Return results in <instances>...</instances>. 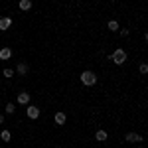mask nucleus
Wrapping results in <instances>:
<instances>
[{"instance_id": "f257e3e1", "label": "nucleus", "mask_w": 148, "mask_h": 148, "mask_svg": "<svg viewBox=\"0 0 148 148\" xmlns=\"http://www.w3.org/2000/svg\"><path fill=\"white\" fill-rule=\"evenodd\" d=\"M111 59H113V63H116V65H123L126 61V51L119 47V49H114L113 53H111Z\"/></svg>"}, {"instance_id": "f03ea898", "label": "nucleus", "mask_w": 148, "mask_h": 148, "mask_svg": "<svg viewBox=\"0 0 148 148\" xmlns=\"http://www.w3.org/2000/svg\"><path fill=\"white\" fill-rule=\"evenodd\" d=\"M81 83L87 85V87H91V85L97 83V75H95L93 71H83V73H81Z\"/></svg>"}, {"instance_id": "7ed1b4c3", "label": "nucleus", "mask_w": 148, "mask_h": 148, "mask_svg": "<svg viewBox=\"0 0 148 148\" xmlns=\"http://www.w3.org/2000/svg\"><path fill=\"white\" fill-rule=\"evenodd\" d=\"M26 114H28V119H32V121H36V119L40 116V107H34V105H28V107H26Z\"/></svg>"}, {"instance_id": "20e7f679", "label": "nucleus", "mask_w": 148, "mask_h": 148, "mask_svg": "<svg viewBox=\"0 0 148 148\" xmlns=\"http://www.w3.org/2000/svg\"><path fill=\"white\" fill-rule=\"evenodd\" d=\"M125 140H126V142H130V144H138V142H142V136H140L138 132H126Z\"/></svg>"}, {"instance_id": "39448f33", "label": "nucleus", "mask_w": 148, "mask_h": 148, "mask_svg": "<svg viewBox=\"0 0 148 148\" xmlns=\"http://www.w3.org/2000/svg\"><path fill=\"white\" fill-rule=\"evenodd\" d=\"M10 28H12V18L10 16L0 18V32H6V30H10Z\"/></svg>"}, {"instance_id": "423d86ee", "label": "nucleus", "mask_w": 148, "mask_h": 148, "mask_svg": "<svg viewBox=\"0 0 148 148\" xmlns=\"http://www.w3.org/2000/svg\"><path fill=\"white\" fill-rule=\"evenodd\" d=\"M18 105H30V93H26V91H20L18 93Z\"/></svg>"}, {"instance_id": "0eeeda50", "label": "nucleus", "mask_w": 148, "mask_h": 148, "mask_svg": "<svg viewBox=\"0 0 148 148\" xmlns=\"http://www.w3.org/2000/svg\"><path fill=\"white\" fill-rule=\"evenodd\" d=\"M53 121H56L57 126H63V125H65V121H67V116H65V113H61V111H59V113H56Z\"/></svg>"}, {"instance_id": "6e6552de", "label": "nucleus", "mask_w": 148, "mask_h": 148, "mask_svg": "<svg viewBox=\"0 0 148 148\" xmlns=\"http://www.w3.org/2000/svg\"><path fill=\"white\" fill-rule=\"evenodd\" d=\"M18 8L22 12H28L32 8V0H20V2H18Z\"/></svg>"}, {"instance_id": "1a4fd4ad", "label": "nucleus", "mask_w": 148, "mask_h": 148, "mask_svg": "<svg viewBox=\"0 0 148 148\" xmlns=\"http://www.w3.org/2000/svg\"><path fill=\"white\" fill-rule=\"evenodd\" d=\"M107 138H109V134H107V130H97V134H95V140H97V142H105V140H107Z\"/></svg>"}, {"instance_id": "9d476101", "label": "nucleus", "mask_w": 148, "mask_h": 148, "mask_svg": "<svg viewBox=\"0 0 148 148\" xmlns=\"http://www.w3.org/2000/svg\"><path fill=\"white\" fill-rule=\"evenodd\" d=\"M10 57H12V49L10 47H2V49H0V59L6 61V59H10Z\"/></svg>"}, {"instance_id": "9b49d317", "label": "nucleus", "mask_w": 148, "mask_h": 148, "mask_svg": "<svg viewBox=\"0 0 148 148\" xmlns=\"http://www.w3.org/2000/svg\"><path fill=\"white\" fill-rule=\"evenodd\" d=\"M28 69H30V67H28V63H24V61H22V63H18V65H16V73L26 75V73H28Z\"/></svg>"}, {"instance_id": "f8f14e48", "label": "nucleus", "mask_w": 148, "mask_h": 148, "mask_svg": "<svg viewBox=\"0 0 148 148\" xmlns=\"http://www.w3.org/2000/svg\"><path fill=\"white\" fill-rule=\"evenodd\" d=\"M107 28H109L111 32H119V30H121V26H119V22H116V20H111V22L107 24Z\"/></svg>"}, {"instance_id": "ddd939ff", "label": "nucleus", "mask_w": 148, "mask_h": 148, "mask_svg": "<svg viewBox=\"0 0 148 148\" xmlns=\"http://www.w3.org/2000/svg\"><path fill=\"white\" fill-rule=\"evenodd\" d=\"M0 138H2V142H10V130H2L0 132Z\"/></svg>"}, {"instance_id": "4468645a", "label": "nucleus", "mask_w": 148, "mask_h": 148, "mask_svg": "<svg viewBox=\"0 0 148 148\" xmlns=\"http://www.w3.org/2000/svg\"><path fill=\"white\" fill-rule=\"evenodd\" d=\"M4 111H6V113H8V114H12V113H14V111H16V105H14V103H8V105L4 107Z\"/></svg>"}, {"instance_id": "2eb2a0df", "label": "nucleus", "mask_w": 148, "mask_h": 148, "mask_svg": "<svg viewBox=\"0 0 148 148\" xmlns=\"http://www.w3.org/2000/svg\"><path fill=\"white\" fill-rule=\"evenodd\" d=\"M2 75H4L6 79H10L12 75H14V69H8V67H6V69H4V71H2Z\"/></svg>"}, {"instance_id": "dca6fc26", "label": "nucleus", "mask_w": 148, "mask_h": 148, "mask_svg": "<svg viewBox=\"0 0 148 148\" xmlns=\"http://www.w3.org/2000/svg\"><path fill=\"white\" fill-rule=\"evenodd\" d=\"M140 73H142V75H146V73H148V65H146V63L140 65Z\"/></svg>"}, {"instance_id": "f3484780", "label": "nucleus", "mask_w": 148, "mask_h": 148, "mask_svg": "<svg viewBox=\"0 0 148 148\" xmlns=\"http://www.w3.org/2000/svg\"><path fill=\"white\" fill-rule=\"evenodd\" d=\"M128 34H130V32H128L126 28H123V30H121V36H125V38H126V36H128Z\"/></svg>"}, {"instance_id": "a211bd4d", "label": "nucleus", "mask_w": 148, "mask_h": 148, "mask_svg": "<svg viewBox=\"0 0 148 148\" xmlns=\"http://www.w3.org/2000/svg\"><path fill=\"white\" fill-rule=\"evenodd\" d=\"M2 123H4V114H0V125H2Z\"/></svg>"}]
</instances>
